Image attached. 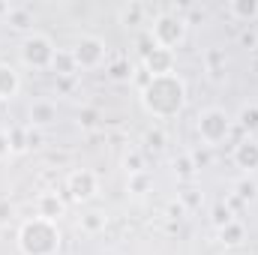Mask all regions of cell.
Instances as JSON below:
<instances>
[{
  "instance_id": "obj_34",
  "label": "cell",
  "mask_w": 258,
  "mask_h": 255,
  "mask_svg": "<svg viewBox=\"0 0 258 255\" xmlns=\"http://www.w3.org/2000/svg\"><path fill=\"white\" fill-rule=\"evenodd\" d=\"M12 156V144H9V132L0 129V162H6Z\"/></svg>"
},
{
  "instance_id": "obj_14",
  "label": "cell",
  "mask_w": 258,
  "mask_h": 255,
  "mask_svg": "<svg viewBox=\"0 0 258 255\" xmlns=\"http://www.w3.org/2000/svg\"><path fill=\"white\" fill-rule=\"evenodd\" d=\"M51 72H54L57 78H72V75H78V66H75V57H72V48H57V51H54Z\"/></svg>"
},
{
  "instance_id": "obj_7",
  "label": "cell",
  "mask_w": 258,
  "mask_h": 255,
  "mask_svg": "<svg viewBox=\"0 0 258 255\" xmlns=\"http://www.w3.org/2000/svg\"><path fill=\"white\" fill-rule=\"evenodd\" d=\"M66 192H69V198L75 204H87V201L96 198L99 180H96V174L90 168H75V171L66 174Z\"/></svg>"
},
{
  "instance_id": "obj_1",
  "label": "cell",
  "mask_w": 258,
  "mask_h": 255,
  "mask_svg": "<svg viewBox=\"0 0 258 255\" xmlns=\"http://www.w3.org/2000/svg\"><path fill=\"white\" fill-rule=\"evenodd\" d=\"M138 99L153 120H171L186 108L189 93H186V81L177 72H171V75H153L150 84L138 90Z\"/></svg>"
},
{
  "instance_id": "obj_37",
  "label": "cell",
  "mask_w": 258,
  "mask_h": 255,
  "mask_svg": "<svg viewBox=\"0 0 258 255\" xmlns=\"http://www.w3.org/2000/svg\"><path fill=\"white\" fill-rule=\"evenodd\" d=\"M9 12H12V6L9 3H0V18H9Z\"/></svg>"
},
{
  "instance_id": "obj_29",
  "label": "cell",
  "mask_w": 258,
  "mask_h": 255,
  "mask_svg": "<svg viewBox=\"0 0 258 255\" xmlns=\"http://www.w3.org/2000/svg\"><path fill=\"white\" fill-rule=\"evenodd\" d=\"M96 123H99V111L96 108H81L78 111V126L81 129H93Z\"/></svg>"
},
{
  "instance_id": "obj_5",
  "label": "cell",
  "mask_w": 258,
  "mask_h": 255,
  "mask_svg": "<svg viewBox=\"0 0 258 255\" xmlns=\"http://www.w3.org/2000/svg\"><path fill=\"white\" fill-rule=\"evenodd\" d=\"M54 51L57 48H54L51 36H45V33H27L24 42H21V48H18L21 63L27 66V69H51Z\"/></svg>"
},
{
  "instance_id": "obj_28",
  "label": "cell",
  "mask_w": 258,
  "mask_h": 255,
  "mask_svg": "<svg viewBox=\"0 0 258 255\" xmlns=\"http://www.w3.org/2000/svg\"><path fill=\"white\" fill-rule=\"evenodd\" d=\"M180 204L186 207V213H189V210H198V207L204 204V192L201 189H183L180 192Z\"/></svg>"
},
{
  "instance_id": "obj_17",
  "label": "cell",
  "mask_w": 258,
  "mask_h": 255,
  "mask_svg": "<svg viewBox=\"0 0 258 255\" xmlns=\"http://www.w3.org/2000/svg\"><path fill=\"white\" fill-rule=\"evenodd\" d=\"M78 225H81L84 234H102L108 228V213L105 210H87V213H81Z\"/></svg>"
},
{
  "instance_id": "obj_23",
  "label": "cell",
  "mask_w": 258,
  "mask_h": 255,
  "mask_svg": "<svg viewBox=\"0 0 258 255\" xmlns=\"http://www.w3.org/2000/svg\"><path fill=\"white\" fill-rule=\"evenodd\" d=\"M123 168H126V174H141L144 171V153L138 147H129L123 153Z\"/></svg>"
},
{
  "instance_id": "obj_8",
  "label": "cell",
  "mask_w": 258,
  "mask_h": 255,
  "mask_svg": "<svg viewBox=\"0 0 258 255\" xmlns=\"http://www.w3.org/2000/svg\"><path fill=\"white\" fill-rule=\"evenodd\" d=\"M231 159H234L237 168H243V174H255L258 171V138L255 135H243V138L234 144Z\"/></svg>"
},
{
  "instance_id": "obj_24",
  "label": "cell",
  "mask_w": 258,
  "mask_h": 255,
  "mask_svg": "<svg viewBox=\"0 0 258 255\" xmlns=\"http://www.w3.org/2000/svg\"><path fill=\"white\" fill-rule=\"evenodd\" d=\"M210 222H213V228L219 231V228H225L228 222H234V213H231V207L225 204V201H219L216 207H213V213H210Z\"/></svg>"
},
{
  "instance_id": "obj_4",
  "label": "cell",
  "mask_w": 258,
  "mask_h": 255,
  "mask_svg": "<svg viewBox=\"0 0 258 255\" xmlns=\"http://www.w3.org/2000/svg\"><path fill=\"white\" fill-rule=\"evenodd\" d=\"M150 36H153V42H156L159 48L174 51V48H180V45L186 42V36H189V21H186V15H180V12H159V15L153 18V24H150Z\"/></svg>"
},
{
  "instance_id": "obj_15",
  "label": "cell",
  "mask_w": 258,
  "mask_h": 255,
  "mask_svg": "<svg viewBox=\"0 0 258 255\" xmlns=\"http://www.w3.org/2000/svg\"><path fill=\"white\" fill-rule=\"evenodd\" d=\"M144 15H147V6H144V3H135V0H129V3H123V6L117 9V21H120L123 27H138V24H144Z\"/></svg>"
},
{
  "instance_id": "obj_2",
  "label": "cell",
  "mask_w": 258,
  "mask_h": 255,
  "mask_svg": "<svg viewBox=\"0 0 258 255\" xmlns=\"http://www.w3.org/2000/svg\"><path fill=\"white\" fill-rule=\"evenodd\" d=\"M63 246L60 225L42 216L24 219L18 228V252L21 255H57Z\"/></svg>"
},
{
  "instance_id": "obj_38",
  "label": "cell",
  "mask_w": 258,
  "mask_h": 255,
  "mask_svg": "<svg viewBox=\"0 0 258 255\" xmlns=\"http://www.w3.org/2000/svg\"><path fill=\"white\" fill-rule=\"evenodd\" d=\"M225 255H231V252H225Z\"/></svg>"
},
{
  "instance_id": "obj_30",
  "label": "cell",
  "mask_w": 258,
  "mask_h": 255,
  "mask_svg": "<svg viewBox=\"0 0 258 255\" xmlns=\"http://www.w3.org/2000/svg\"><path fill=\"white\" fill-rule=\"evenodd\" d=\"M144 141H147V147H153V150H162V147H165V132H162V129H147Z\"/></svg>"
},
{
  "instance_id": "obj_6",
  "label": "cell",
  "mask_w": 258,
  "mask_h": 255,
  "mask_svg": "<svg viewBox=\"0 0 258 255\" xmlns=\"http://www.w3.org/2000/svg\"><path fill=\"white\" fill-rule=\"evenodd\" d=\"M105 54H108V48H105V42L99 36H81L75 42V48H72V57H75L78 72L81 69H99V66L105 63Z\"/></svg>"
},
{
  "instance_id": "obj_12",
  "label": "cell",
  "mask_w": 258,
  "mask_h": 255,
  "mask_svg": "<svg viewBox=\"0 0 258 255\" xmlns=\"http://www.w3.org/2000/svg\"><path fill=\"white\" fill-rule=\"evenodd\" d=\"M21 90V75L15 72V66L0 63V102H9L15 99Z\"/></svg>"
},
{
  "instance_id": "obj_9",
  "label": "cell",
  "mask_w": 258,
  "mask_h": 255,
  "mask_svg": "<svg viewBox=\"0 0 258 255\" xmlns=\"http://www.w3.org/2000/svg\"><path fill=\"white\" fill-rule=\"evenodd\" d=\"M174 63H177L174 51L159 48V45H156L150 54H144V57H141V66H144L150 75H171V72H174Z\"/></svg>"
},
{
  "instance_id": "obj_3",
  "label": "cell",
  "mask_w": 258,
  "mask_h": 255,
  "mask_svg": "<svg viewBox=\"0 0 258 255\" xmlns=\"http://www.w3.org/2000/svg\"><path fill=\"white\" fill-rule=\"evenodd\" d=\"M231 129H234V117L219 105L201 108L195 114V132H198L201 144H207V147H219L222 141H228Z\"/></svg>"
},
{
  "instance_id": "obj_36",
  "label": "cell",
  "mask_w": 258,
  "mask_h": 255,
  "mask_svg": "<svg viewBox=\"0 0 258 255\" xmlns=\"http://www.w3.org/2000/svg\"><path fill=\"white\" fill-rule=\"evenodd\" d=\"M57 84H60V90H63V93H69V90L75 87V75H72V78H57Z\"/></svg>"
},
{
  "instance_id": "obj_16",
  "label": "cell",
  "mask_w": 258,
  "mask_h": 255,
  "mask_svg": "<svg viewBox=\"0 0 258 255\" xmlns=\"http://www.w3.org/2000/svg\"><path fill=\"white\" fill-rule=\"evenodd\" d=\"M231 195L240 201V204H252L258 198V180L252 174H243L240 180H234V186H231Z\"/></svg>"
},
{
  "instance_id": "obj_26",
  "label": "cell",
  "mask_w": 258,
  "mask_h": 255,
  "mask_svg": "<svg viewBox=\"0 0 258 255\" xmlns=\"http://www.w3.org/2000/svg\"><path fill=\"white\" fill-rule=\"evenodd\" d=\"M108 75H111L114 81H129V78H132V66H129V60L117 57V60H111V66H108Z\"/></svg>"
},
{
  "instance_id": "obj_13",
  "label": "cell",
  "mask_w": 258,
  "mask_h": 255,
  "mask_svg": "<svg viewBox=\"0 0 258 255\" xmlns=\"http://www.w3.org/2000/svg\"><path fill=\"white\" fill-rule=\"evenodd\" d=\"M234 126L243 129V135H255L258 138V102H243L237 117H234Z\"/></svg>"
},
{
  "instance_id": "obj_27",
  "label": "cell",
  "mask_w": 258,
  "mask_h": 255,
  "mask_svg": "<svg viewBox=\"0 0 258 255\" xmlns=\"http://www.w3.org/2000/svg\"><path fill=\"white\" fill-rule=\"evenodd\" d=\"M222 66H225V51H219V48H210V51H207V72H210L213 78H219Z\"/></svg>"
},
{
  "instance_id": "obj_22",
  "label": "cell",
  "mask_w": 258,
  "mask_h": 255,
  "mask_svg": "<svg viewBox=\"0 0 258 255\" xmlns=\"http://www.w3.org/2000/svg\"><path fill=\"white\" fill-rule=\"evenodd\" d=\"M171 168H174V174H177L180 180H192L195 171H198V165H195L192 153H180V156L171 162Z\"/></svg>"
},
{
  "instance_id": "obj_31",
  "label": "cell",
  "mask_w": 258,
  "mask_h": 255,
  "mask_svg": "<svg viewBox=\"0 0 258 255\" xmlns=\"http://www.w3.org/2000/svg\"><path fill=\"white\" fill-rule=\"evenodd\" d=\"M165 216H168L171 222H177V219H183V216H186V207L180 204V198L168 201V207H165Z\"/></svg>"
},
{
  "instance_id": "obj_33",
  "label": "cell",
  "mask_w": 258,
  "mask_h": 255,
  "mask_svg": "<svg viewBox=\"0 0 258 255\" xmlns=\"http://www.w3.org/2000/svg\"><path fill=\"white\" fill-rule=\"evenodd\" d=\"M240 45H243L246 51H255L258 48V33L255 30H243V33H240Z\"/></svg>"
},
{
  "instance_id": "obj_25",
  "label": "cell",
  "mask_w": 258,
  "mask_h": 255,
  "mask_svg": "<svg viewBox=\"0 0 258 255\" xmlns=\"http://www.w3.org/2000/svg\"><path fill=\"white\" fill-rule=\"evenodd\" d=\"M6 132H9V144H12V156L30 150L27 147V126H15V129H6Z\"/></svg>"
},
{
  "instance_id": "obj_20",
  "label": "cell",
  "mask_w": 258,
  "mask_h": 255,
  "mask_svg": "<svg viewBox=\"0 0 258 255\" xmlns=\"http://www.w3.org/2000/svg\"><path fill=\"white\" fill-rule=\"evenodd\" d=\"M150 189H153V180H150V174H147V171H141V174H129V177H126V192H129V195L144 198Z\"/></svg>"
},
{
  "instance_id": "obj_32",
  "label": "cell",
  "mask_w": 258,
  "mask_h": 255,
  "mask_svg": "<svg viewBox=\"0 0 258 255\" xmlns=\"http://www.w3.org/2000/svg\"><path fill=\"white\" fill-rule=\"evenodd\" d=\"M12 216H15L12 201H9V198H0V225H9V222H12Z\"/></svg>"
},
{
  "instance_id": "obj_35",
  "label": "cell",
  "mask_w": 258,
  "mask_h": 255,
  "mask_svg": "<svg viewBox=\"0 0 258 255\" xmlns=\"http://www.w3.org/2000/svg\"><path fill=\"white\" fill-rule=\"evenodd\" d=\"M27 147H42V129L27 126Z\"/></svg>"
},
{
  "instance_id": "obj_11",
  "label": "cell",
  "mask_w": 258,
  "mask_h": 255,
  "mask_svg": "<svg viewBox=\"0 0 258 255\" xmlns=\"http://www.w3.org/2000/svg\"><path fill=\"white\" fill-rule=\"evenodd\" d=\"M27 126H33V129H45V126H51L54 120H57V105L51 102V99H36L33 105H30V111H27Z\"/></svg>"
},
{
  "instance_id": "obj_18",
  "label": "cell",
  "mask_w": 258,
  "mask_h": 255,
  "mask_svg": "<svg viewBox=\"0 0 258 255\" xmlns=\"http://www.w3.org/2000/svg\"><path fill=\"white\" fill-rule=\"evenodd\" d=\"M216 234H219V243H222V246H228V249H234V246H240V243L246 240V225L234 219V222H228L225 228H219Z\"/></svg>"
},
{
  "instance_id": "obj_10",
  "label": "cell",
  "mask_w": 258,
  "mask_h": 255,
  "mask_svg": "<svg viewBox=\"0 0 258 255\" xmlns=\"http://www.w3.org/2000/svg\"><path fill=\"white\" fill-rule=\"evenodd\" d=\"M36 216L51 219V222H60L66 216V201L57 192H42V195L36 198Z\"/></svg>"
},
{
  "instance_id": "obj_19",
  "label": "cell",
  "mask_w": 258,
  "mask_h": 255,
  "mask_svg": "<svg viewBox=\"0 0 258 255\" xmlns=\"http://www.w3.org/2000/svg\"><path fill=\"white\" fill-rule=\"evenodd\" d=\"M228 15L237 21L252 24L258 18V0H228Z\"/></svg>"
},
{
  "instance_id": "obj_21",
  "label": "cell",
  "mask_w": 258,
  "mask_h": 255,
  "mask_svg": "<svg viewBox=\"0 0 258 255\" xmlns=\"http://www.w3.org/2000/svg\"><path fill=\"white\" fill-rule=\"evenodd\" d=\"M6 24H9L12 30H30L33 15H30V9H27V6H12V12H9Z\"/></svg>"
}]
</instances>
